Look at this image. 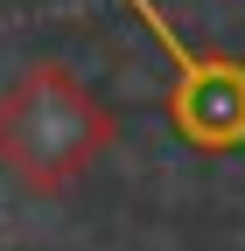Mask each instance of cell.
<instances>
[{"mask_svg": "<svg viewBox=\"0 0 245 251\" xmlns=\"http://www.w3.org/2000/svg\"><path fill=\"white\" fill-rule=\"evenodd\" d=\"M119 140V119L105 98H91L70 63H28L0 91V168L28 196H63V188Z\"/></svg>", "mask_w": 245, "mask_h": 251, "instance_id": "obj_1", "label": "cell"}, {"mask_svg": "<svg viewBox=\"0 0 245 251\" xmlns=\"http://www.w3.org/2000/svg\"><path fill=\"white\" fill-rule=\"evenodd\" d=\"M126 7L140 14V28H147V35L168 49V63H175V84H168L175 133L189 140L196 153H238V147H245V63H238V56H217V49L196 56L154 0H126Z\"/></svg>", "mask_w": 245, "mask_h": 251, "instance_id": "obj_2", "label": "cell"}]
</instances>
